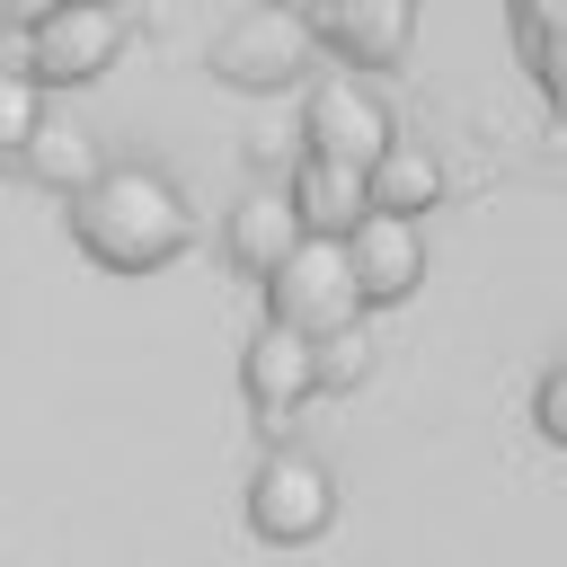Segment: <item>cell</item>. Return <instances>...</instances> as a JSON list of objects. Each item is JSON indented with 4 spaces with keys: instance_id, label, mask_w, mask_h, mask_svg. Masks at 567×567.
Returning a JSON list of instances; mask_svg holds the SVG:
<instances>
[{
    "instance_id": "cell-18",
    "label": "cell",
    "mask_w": 567,
    "mask_h": 567,
    "mask_svg": "<svg viewBox=\"0 0 567 567\" xmlns=\"http://www.w3.org/2000/svg\"><path fill=\"white\" fill-rule=\"evenodd\" d=\"M44 9H53V0H0V18H9V27H27V18H44Z\"/></svg>"
},
{
    "instance_id": "cell-2",
    "label": "cell",
    "mask_w": 567,
    "mask_h": 567,
    "mask_svg": "<svg viewBox=\"0 0 567 567\" xmlns=\"http://www.w3.org/2000/svg\"><path fill=\"white\" fill-rule=\"evenodd\" d=\"M124 44H133V9H124V0H53L44 18H27V53H18V71L53 97V89H89V80H106V71L124 62Z\"/></svg>"
},
{
    "instance_id": "cell-10",
    "label": "cell",
    "mask_w": 567,
    "mask_h": 567,
    "mask_svg": "<svg viewBox=\"0 0 567 567\" xmlns=\"http://www.w3.org/2000/svg\"><path fill=\"white\" fill-rule=\"evenodd\" d=\"M292 239H301V213H292L284 177H257V186L230 204V221H221V248H230V266H239L248 284H266V275L292 257Z\"/></svg>"
},
{
    "instance_id": "cell-13",
    "label": "cell",
    "mask_w": 567,
    "mask_h": 567,
    "mask_svg": "<svg viewBox=\"0 0 567 567\" xmlns=\"http://www.w3.org/2000/svg\"><path fill=\"white\" fill-rule=\"evenodd\" d=\"M18 168L35 177V186H53V195H80L97 168H106V151H97V133L80 124V115H35V133L18 142Z\"/></svg>"
},
{
    "instance_id": "cell-9",
    "label": "cell",
    "mask_w": 567,
    "mask_h": 567,
    "mask_svg": "<svg viewBox=\"0 0 567 567\" xmlns=\"http://www.w3.org/2000/svg\"><path fill=\"white\" fill-rule=\"evenodd\" d=\"M319 44L346 71H390L416 44V0H328L319 9Z\"/></svg>"
},
{
    "instance_id": "cell-19",
    "label": "cell",
    "mask_w": 567,
    "mask_h": 567,
    "mask_svg": "<svg viewBox=\"0 0 567 567\" xmlns=\"http://www.w3.org/2000/svg\"><path fill=\"white\" fill-rule=\"evenodd\" d=\"M275 9H292V18H310V27H319V9H328V0H275Z\"/></svg>"
},
{
    "instance_id": "cell-6",
    "label": "cell",
    "mask_w": 567,
    "mask_h": 567,
    "mask_svg": "<svg viewBox=\"0 0 567 567\" xmlns=\"http://www.w3.org/2000/svg\"><path fill=\"white\" fill-rule=\"evenodd\" d=\"M399 124H390V106H381V89L363 80V71H310L301 80V151H319V159H372L381 142H390Z\"/></svg>"
},
{
    "instance_id": "cell-7",
    "label": "cell",
    "mask_w": 567,
    "mask_h": 567,
    "mask_svg": "<svg viewBox=\"0 0 567 567\" xmlns=\"http://www.w3.org/2000/svg\"><path fill=\"white\" fill-rule=\"evenodd\" d=\"M239 390H248V408L284 434L292 408L319 399V337H301V328H284V319H257V337L239 346Z\"/></svg>"
},
{
    "instance_id": "cell-15",
    "label": "cell",
    "mask_w": 567,
    "mask_h": 567,
    "mask_svg": "<svg viewBox=\"0 0 567 567\" xmlns=\"http://www.w3.org/2000/svg\"><path fill=\"white\" fill-rule=\"evenodd\" d=\"M363 372H372V337H363V319L337 328V337H319V390H354Z\"/></svg>"
},
{
    "instance_id": "cell-16",
    "label": "cell",
    "mask_w": 567,
    "mask_h": 567,
    "mask_svg": "<svg viewBox=\"0 0 567 567\" xmlns=\"http://www.w3.org/2000/svg\"><path fill=\"white\" fill-rule=\"evenodd\" d=\"M35 115H44V89L27 71H0V159H18V142L35 133Z\"/></svg>"
},
{
    "instance_id": "cell-3",
    "label": "cell",
    "mask_w": 567,
    "mask_h": 567,
    "mask_svg": "<svg viewBox=\"0 0 567 567\" xmlns=\"http://www.w3.org/2000/svg\"><path fill=\"white\" fill-rule=\"evenodd\" d=\"M248 532L266 549H310L337 532V470L301 443H275L257 470H248Z\"/></svg>"
},
{
    "instance_id": "cell-11",
    "label": "cell",
    "mask_w": 567,
    "mask_h": 567,
    "mask_svg": "<svg viewBox=\"0 0 567 567\" xmlns=\"http://www.w3.org/2000/svg\"><path fill=\"white\" fill-rule=\"evenodd\" d=\"M284 195H292V213H301V230H319V239H346L372 204H363V168L354 159H319V151H301L292 168H284Z\"/></svg>"
},
{
    "instance_id": "cell-14",
    "label": "cell",
    "mask_w": 567,
    "mask_h": 567,
    "mask_svg": "<svg viewBox=\"0 0 567 567\" xmlns=\"http://www.w3.org/2000/svg\"><path fill=\"white\" fill-rule=\"evenodd\" d=\"M523 35H532V62H540L549 97L567 106V0H523Z\"/></svg>"
},
{
    "instance_id": "cell-1",
    "label": "cell",
    "mask_w": 567,
    "mask_h": 567,
    "mask_svg": "<svg viewBox=\"0 0 567 567\" xmlns=\"http://www.w3.org/2000/svg\"><path fill=\"white\" fill-rule=\"evenodd\" d=\"M71 204V239H80V257H97L106 275H159V266H177L186 248H195V204H186V186L168 177V168H151V159H106L80 195H62Z\"/></svg>"
},
{
    "instance_id": "cell-8",
    "label": "cell",
    "mask_w": 567,
    "mask_h": 567,
    "mask_svg": "<svg viewBox=\"0 0 567 567\" xmlns=\"http://www.w3.org/2000/svg\"><path fill=\"white\" fill-rule=\"evenodd\" d=\"M346 266H354L363 310H399L425 284V221L416 213H363L346 230Z\"/></svg>"
},
{
    "instance_id": "cell-12",
    "label": "cell",
    "mask_w": 567,
    "mask_h": 567,
    "mask_svg": "<svg viewBox=\"0 0 567 567\" xmlns=\"http://www.w3.org/2000/svg\"><path fill=\"white\" fill-rule=\"evenodd\" d=\"M434 195H443V159H434V142H408V133H390L372 159H363V204L372 213H434Z\"/></svg>"
},
{
    "instance_id": "cell-17",
    "label": "cell",
    "mask_w": 567,
    "mask_h": 567,
    "mask_svg": "<svg viewBox=\"0 0 567 567\" xmlns=\"http://www.w3.org/2000/svg\"><path fill=\"white\" fill-rule=\"evenodd\" d=\"M532 425H540V443H558V452H567V354L540 372V390H532Z\"/></svg>"
},
{
    "instance_id": "cell-5",
    "label": "cell",
    "mask_w": 567,
    "mask_h": 567,
    "mask_svg": "<svg viewBox=\"0 0 567 567\" xmlns=\"http://www.w3.org/2000/svg\"><path fill=\"white\" fill-rule=\"evenodd\" d=\"M266 319L301 328V337H337L363 319V292H354V266H346V239H319L301 230L292 257L266 275Z\"/></svg>"
},
{
    "instance_id": "cell-4",
    "label": "cell",
    "mask_w": 567,
    "mask_h": 567,
    "mask_svg": "<svg viewBox=\"0 0 567 567\" xmlns=\"http://www.w3.org/2000/svg\"><path fill=\"white\" fill-rule=\"evenodd\" d=\"M310 62H319V27L292 18V9H275V0L239 9V18L213 35V53H204V71H213L221 89H248V97H266V89H301Z\"/></svg>"
}]
</instances>
